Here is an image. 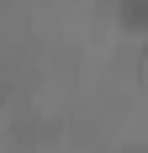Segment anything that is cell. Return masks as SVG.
I'll use <instances>...</instances> for the list:
<instances>
[{
    "label": "cell",
    "instance_id": "cell-2",
    "mask_svg": "<svg viewBox=\"0 0 148 153\" xmlns=\"http://www.w3.org/2000/svg\"><path fill=\"white\" fill-rule=\"evenodd\" d=\"M122 153H148V148H122Z\"/></svg>",
    "mask_w": 148,
    "mask_h": 153
},
{
    "label": "cell",
    "instance_id": "cell-1",
    "mask_svg": "<svg viewBox=\"0 0 148 153\" xmlns=\"http://www.w3.org/2000/svg\"><path fill=\"white\" fill-rule=\"evenodd\" d=\"M117 27L132 32V37H143L148 32V0H117Z\"/></svg>",
    "mask_w": 148,
    "mask_h": 153
}]
</instances>
